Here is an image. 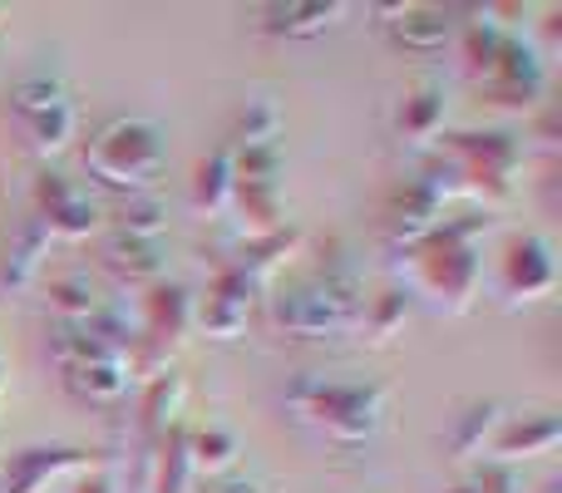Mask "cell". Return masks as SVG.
Listing matches in <instances>:
<instances>
[{
	"instance_id": "cell-1",
	"label": "cell",
	"mask_w": 562,
	"mask_h": 493,
	"mask_svg": "<svg viewBox=\"0 0 562 493\" xmlns=\"http://www.w3.org/2000/svg\"><path fill=\"white\" fill-rule=\"evenodd\" d=\"M488 217L474 223H439L419 247H409V287L429 296L439 311H464L479 291V247L474 237Z\"/></svg>"
},
{
	"instance_id": "cell-2",
	"label": "cell",
	"mask_w": 562,
	"mask_h": 493,
	"mask_svg": "<svg viewBox=\"0 0 562 493\" xmlns=\"http://www.w3.org/2000/svg\"><path fill=\"white\" fill-rule=\"evenodd\" d=\"M286 405L296 415L316 419L336 445H366L385 419V385H375V380H326L306 370L286 385Z\"/></svg>"
},
{
	"instance_id": "cell-3",
	"label": "cell",
	"mask_w": 562,
	"mask_h": 493,
	"mask_svg": "<svg viewBox=\"0 0 562 493\" xmlns=\"http://www.w3.org/2000/svg\"><path fill=\"white\" fill-rule=\"evenodd\" d=\"M164 158H168V144L154 119H114L85 148V168L124 198L154 193L158 173H164Z\"/></svg>"
},
{
	"instance_id": "cell-4",
	"label": "cell",
	"mask_w": 562,
	"mask_h": 493,
	"mask_svg": "<svg viewBox=\"0 0 562 493\" xmlns=\"http://www.w3.org/2000/svg\"><path fill=\"white\" fill-rule=\"evenodd\" d=\"M257 281L247 277L243 267H217V277L207 281V291L193 301V326L213 340H237L247 330V316L257 306Z\"/></svg>"
},
{
	"instance_id": "cell-5",
	"label": "cell",
	"mask_w": 562,
	"mask_h": 493,
	"mask_svg": "<svg viewBox=\"0 0 562 493\" xmlns=\"http://www.w3.org/2000/svg\"><path fill=\"white\" fill-rule=\"evenodd\" d=\"M35 217L49 227V237H69V243H85L104 227V213L94 208L89 188H79L65 173H40L35 178Z\"/></svg>"
},
{
	"instance_id": "cell-6",
	"label": "cell",
	"mask_w": 562,
	"mask_h": 493,
	"mask_svg": "<svg viewBox=\"0 0 562 493\" xmlns=\"http://www.w3.org/2000/svg\"><path fill=\"white\" fill-rule=\"evenodd\" d=\"M439 198L429 193L419 178H405V183H395L390 188V198H385V208H380V233H385V243L390 247H419L429 233L439 227Z\"/></svg>"
},
{
	"instance_id": "cell-7",
	"label": "cell",
	"mask_w": 562,
	"mask_h": 493,
	"mask_svg": "<svg viewBox=\"0 0 562 493\" xmlns=\"http://www.w3.org/2000/svg\"><path fill=\"white\" fill-rule=\"evenodd\" d=\"M558 287V261L543 237H514L504 251V296L514 301H543Z\"/></svg>"
},
{
	"instance_id": "cell-8",
	"label": "cell",
	"mask_w": 562,
	"mask_h": 493,
	"mask_svg": "<svg viewBox=\"0 0 562 493\" xmlns=\"http://www.w3.org/2000/svg\"><path fill=\"white\" fill-rule=\"evenodd\" d=\"M99 267L109 271L114 281H128V287H158L168 271V243H144V237H119L109 233L104 247H99Z\"/></svg>"
},
{
	"instance_id": "cell-9",
	"label": "cell",
	"mask_w": 562,
	"mask_h": 493,
	"mask_svg": "<svg viewBox=\"0 0 562 493\" xmlns=\"http://www.w3.org/2000/svg\"><path fill=\"white\" fill-rule=\"evenodd\" d=\"M488 79H494L498 104H533V99L543 94V55H538L533 45L504 40V49H498Z\"/></svg>"
},
{
	"instance_id": "cell-10",
	"label": "cell",
	"mask_w": 562,
	"mask_h": 493,
	"mask_svg": "<svg viewBox=\"0 0 562 493\" xmlns=\"http://www.w3.org/2000/svg\"><path fill=\"white\" fill-rule=\"evenodd\" d=\"M49 227L40 217H25L15 233L5 237V251H0V287L5 291H25L30 281L45 271V257H49Z\"/></svg>"
},
{
	"instance_id": "cell-11",
	"label": "cell",
	"mask_w": 562,
	"mask_h": 493,
	"mask_svg": "<svg viewBox=\"0 0 562 493\" xmlns=\"http://www.w3.org/2000/svg\"><path fill=\"white\" fill-rule=\"evenodd\" d=\"M65 370V390L85 405H114L134 385V360H75Z\"/></svg>"
},
{
	"instance_id": "cell-12",
	"label": "cell",
	"mask_w": 562,
	"mask_h": 493,
	"mask_svg": "<svg viewBox=\"0 0 562 493\" xmlns=\"http://www.w3.org/2000/svg\"><path fill=\"white\" fill-rule=\"evenodd\" d=\"M340 15H346V5H336V0H291V5L257 10V30H262V35H277V40H306V35L330 30Z\"/></svg>"
},
{
	"instance_id": "cell-13",
	"label": "cell",
	"mask_w": 562,
	"mask_h": 493,
	"mask_svg": "<svg viewBox=\"0 0 562 493\" xmlns=\"http://www.w3.org/2000/svg\"><path fill=\"white\" fill-rule=\"evenodd\" d=\"M390 40L409 55H435L449 35H454V10L445 5H395L390 10Z\"/></svg>"
},
{
	"instance_id": "cell-14",
	"label": "cell",
	"mask_w": 562,
	"mask_h": 493,
	"mask_svg": "<svg viewBox=\"0 0 562 493\" xmlns=\"http://www.w3.org/2000/svg\"><path fill=\"white\" fill-rule=\"evenodd\" d=\"M79 464H89L85 449H20V455H10L0 493H40V489H49L55 474L79 469Z\"/></svg>"
},
{
	"instance_id": "cell-15",
	"label": "cell",
	"mask_w": 562,
	"mask_h": 493,
	"mask_svg": "<svg viewBox=\"0 0 562 493\" xmlns=\"http://www.w3.org/2000/svg\"><path fill=\"white\" fill-rule=\"evenodd\" d=\"M558 439H562L558 415H524V419H514V425L498 429L494 445H488V455H494V464H514V459L553 455Z\"/></svg>"
},
{
	"instance_id": "cell-16",
	"label": "cell",
	"mask_w": 562,
	"mask_h": 493,
	"mask_svg": "<svg viewBox=\"0 0 562 493\" xmlns=\"http://www.w3.org/2000/svg\"><path fill=\"white\" fill-rule=\"evenodd\" d=\"M188 425H173L148 455V493H188L193 484V455H188Z\"/></svg>"
},
{
	"instance_id": "cell-17",
	"label": "cell",
	"mask_w": 562,
	"mask_h": 493,
	"mask_svg": "<svg viewBox=\"0 0 562 493\" xmlns=\"http://www.w3.org/2000/svg\"><path fill=\"white\" fill-rule=\"evenodd\" d=\"M45 301L59 321H85V316H99V311H104V291H99V281L89 277L85 267L55 271V277L45 281Z\"/></svg>"
},
{
	"instance_id": "cell-18",
	"label": "cell",
	"mask_w": 562,
	"mask_h": 493,
	"mask_svg": "<svg viewBox=\"0 0 562 493\" xmlns=\"http://www.w3.org/2000/svg\"><path fill=\"white\" fill-rule=\"evenodd\" d=\"M243 213V227H247V243H257V237H272L286 227V203H281L277 183H237L233 188V203Z\"/></svg>"
},
{
	"instance_id": "cell-19",
	"label": "cell",
	"mask_w": 562,
	"mask_h": 493,
	"mask_svg": "<svg viewBox=\"0 0 562 493\" xmlns=\"http://www.w3.org/2000/svg\"><path fill=\"white\" fill-rule=\"evenodd\" d=\"M119 237H144V243H158L168 233V203L158 193H134L119 198V208L104 217Z\"/></svg>"
},
{
	"instance_id": "cell-20",
	"label": "cell",
	"mask_w": 562,
	"mask_h": 493,
	"mask_svg": "<svg viewBox=\"0 0 562 493\" xmlns=\"http://www.w3.org/2000/svg\"><path fill=\"white\" fill-rule=\"evenodd\" d=\"M55 104H69L65 79L49 75V69H30V75H20L15 85H10L5 114H10V124H20V119L45 114V109H55Z\"/></svg>"
},
{
	"instance_id": "cell-21",
	"label": "cell",
	"mask_w": 562,
	"mask_h": 493,
	"mask_svg": "<svg viewBox=\"0 0 562 493\" xmlns=\"http://www.w3.org/2000/svg\"><path fill=\"white\" fill-rule=\"evenodd\" d=\"M504 425H508L504 405L479 400V405H469V410H459V415H454V425H449V449H454L459 459H469V455H479L484 445H494V435Z\"/></svg>"
},
{
	"instance_id": "cell-22",
	"label": "cell",
	"mask_w": 562,
	"mask_h": 493,
	"mask_svg": "<svg viewBox=\"0 0 562 493\" xmlns=\"http://www.w3.org/2000/svg\"><path fill=\"white\" fill-rule=\"evenodd\" d=\"M233 188H237V178H233V148H217L213 158H203L198 164V173H193V208L198 213H227V203H233Z\"/></svg>"
},
{
	"instance_id": "cell-23",
	"label": "cell",
	"mask_w": 562,
	"mask_h": 493,
	"mask_svg": "<svg viewBox=\"0 0 562 493\" xmlns=\"http://www.w3.org/2000/svg\"><path fill=\"white\" fill-rule=\"evenodd\" d=\"M277 134H281V109L277 99H247L243 114L233 124V154H247V148H277Z\"/></svg>"
},
{
	"instance_id": "cell-24",
	"label": "cell",
	"mask_w": 562,
	"mask_h": 493,
	"mask_svg": "<svg viewBox=\"0 0 562 493\" xmlns=\"http://www.w3.org/2000/svg\"><path fill=\"white\" fill-rule=\"evenodd\" d=\"M20 134H25V148L30 154H59V148L75 138V99L69 104H55V109H45V114H30V119H20Z\"/></svg>"
},
{
	"instance_id": "cell-25",
	"label": "cell",
	"mask_w": 562,
	"mask_h": 493,
	"mask_svg": "<svg viewBox=\"0 0 562 493\" xmlns=\"http://www.w3.org/2000/svg\"><path fill=\"white\" fill-rule=\"evenodd\" d=\"M178 405H183V380H178L173 370H164V376L148 380V395H144V429H148V445H158V439H164L168 429L178 425Z\"/></svg>"
},
{
	"instance_id": "cell-26",
	"label": "cell",
	"mask_w": 562,
	"mask_h": 493,
	"mask_svg": "<svg viewBox=\"0 0 562 493\" xmlns=\"http://www.w3.org/2000/svg\"><path fill=\"white\" fill-rule=\"evenodd\" d=\"M405 316H409V296L390 287V291H380V296H370L366 306H360L356 330H366L375 346H385V340H395L400 330H405Z\"/></svg>"
},
{
	"instance_id": "cell-27",
	"label": "cell",
	"mask_w": 562,
	"mask_h": 493,
	"mask_svg": "<svg viewBox=\"0 0 562 493\" xmlns=\"http://www.w3.org/2000/svg\"><path fill=\"white\" fill-rule=\"evenodd\" d=\"M439 128H445V89L425 85V89H415V94H405V104H400V134L435 138Z\"/></svg>"
},
{
	"instance_id": "cell-28",
	"label": "cell",
	"mask_w": 562,
	"mask_h": 493,
	"mask_svg": "<svg viewBox=\"0 0 562 493\" xmlns=\"http://www.w3.org/2000/svg\"><path fill=\"white\" fill-rule=\"evenodd\" d=\"M188 455H193V474L207 469V474H227L237 459V435L223 425H207L198 435H188Z\"/></svg>"
},
{
	"instance_id": "cell-29",
	"label": "cell",
	"mask_w": 562,
	"mask_h": 493,
	"mask_svg": "<svg viewBox=\"0 0 562 493\" xmlns=\"http://www.w3.org/2000/svg\"><path fill=\"white\" fill-rule=\"evenodd\" d=\"M504 30L494 25L488 15H479V20H469L464 25V55H469V69H494V59H498V49H504Z\"/></svg>"
},
{
	"instance_id": "cell-30",
	"label": "cell",
	"mask_w": 562,
	"mask_h": 493,
	"mask_svg": "<svg viewBox=\"0 0 562 493\" xmlns=\"http://www.w3.org/2000/svg\"><path fill=\"white\" fill-rule=\"evenodd\" d=\"M207 493H262V479H252V474H213L207 479Z\"/></svg>"
},
{
	"instance_id": "cell-31",
	"label": "cell",
	"mask_w": 562,
	"mask_h": 493,
	"mask_svg": "<svg viewBox=\"0 0 562 493\" xmlns=\"http://www.w3.org/2000/svg\"><path fill=\"white\" fill-rule=\"evenodd\" d=\"M79 493H114V479H109V474H89L85 484H79Z\"/></svg>"
},
{
	"instance_id": "cell-32",
	"label": "cell",
	"mask_w": 562,
	"mask_h": 493,
	"mask_svg": "<svg viewBox=\"0 0 562 493\" xmlns=\"http://www.w3.org/2000/svg\"><path fill=\"white\" fill-rule=\"evenodd\" d=\"M0 390H5V366H0Z\"/></svg>"
}]
</instances>
